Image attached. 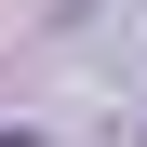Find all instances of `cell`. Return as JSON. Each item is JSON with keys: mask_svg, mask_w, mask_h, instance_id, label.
<instances>
[{"mask_svg": "<svg viewBox=\"0 0 147 147\" xmlns=\"http://www.w3.org/2000/svg\"><path fill=\"white\" fill-rule=\"evenodd\" d=\"M0 147H40V134H0Z\"/></svg>", "mask_w": 147, "mask_h": 147, "instance_id": "cell-1", "label": "cell"}]
</instances>
